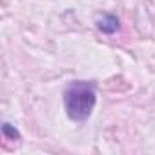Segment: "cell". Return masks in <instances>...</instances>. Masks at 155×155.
<instances>
[{"mask_svg":"<svg viewBox=\"0 0 155 155\" xmlns=\"http://www.w3.org/2000/svg\"><path fill=\"white\" fill-rule=\"evenodd\" d=\"M97 28H99V31H102L106 35H113V33H117L120 29V22H119V18L115 15L106 13L97 20Z\"/></svg>","mask_w":155,"mask_h":155,"instance_id":"7a4b0ae2","label":"cell"},{"mask_svg":"<svg viewBox=\"0 0 155 155\" xmlns=\"http://www.w3.org/2000/svg\"><path fill=\"white\" fill-rule=\"evenodd\" d=\"M97 104V86L88 81H73L64 91V108L68 117L75 122L90 119Z\"/></svg>","mask_w":155,"mask_h":155,"instance_id":"6da1fadb","label":"cell"},{"mask_svg":"<svg viewBox=\"0 0 155 155\" xmlns=\"http://www.w3.org/2000/svg\"><path fill=\"white\" fill-rule=\"evenodd\" d=\"M2 135L6 139H11V140H20V133L15 126H11L9 122H4L2 124Z\"/></svg>","mask_w":155,"mask_h":155,"instance_id":"3957f363","label":"cell"}]
</instances>
